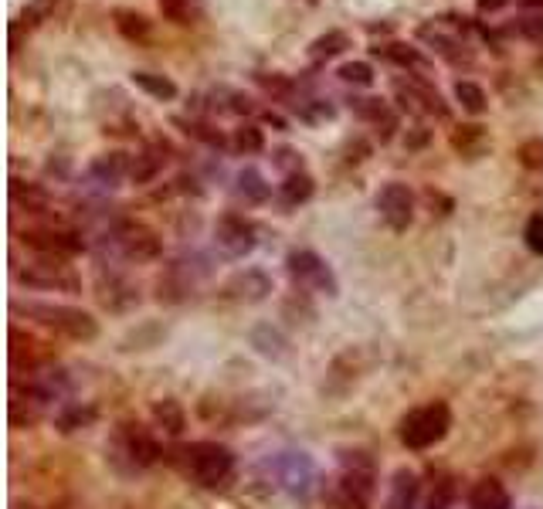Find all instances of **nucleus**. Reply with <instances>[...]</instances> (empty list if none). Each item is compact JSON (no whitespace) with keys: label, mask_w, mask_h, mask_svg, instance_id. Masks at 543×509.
I'll return each instance as SVG.
<instances>
[{"label":"nucleus","mask_w":543,"mask_h":509,"mask_svg":"<svg viewBox=\"0 0 543 509\" xmlns=\"http://www.w3.org/2000/svg\"><path fill=\"white\" fill-rule=\"evenodd\" d=\"M452 428V411L442 401L421 404V408L408 411L401 421V442L411 448V452H425V448L438 445Z\"/></svg>","instance_id":"obj_3"},{"label":"nucleus","mask_w":543,"mask_h":509,"mask_svg":"<svg viewBox=\"0 0 543 509\" xmlns=\"http://www.w3.org/2000/svg\"><path fill=\"white\" fill-rule=\"evenodd\" d=\"M129 160L126 153H102V157L92 160L89 167V180H96L99 187H119V180L129 177Z\"/></svg>","instance_id":"obj_18"},{"label":"nucleus","mask_w":543,"mask_h":509,"mask_svg":"<svg viewBox=\"0 0 543 509\" xmlns=\"http://www.w3.org/2000/svg\"><path fill=\"white\" fill-rule=\"evenodd\" d=\"M45 364H55V353H51L38 336L11 326V367L17 370V374H21V370L24 374H31V370H38Z\"/></svg>","instance_id":"obj_13"},{"label":"nucleus","mask_w":543,"mask_h":509,"mask_svg":"<svg viewBox=\"0 0 543 509\" xmlns=\"http://www.w3.org/2000/svg\"><path fill=\"white\" fill-rule=\"evenodd\" d=\"M272 469H275V479H279V486L289 489L292 496H306L309 489H313V482H316V465L303 452L279 455Z\"/></svg>","instance_id":"obj_11"},{"label":"nucleus","mask_w":543,"mask_h":509,"mask_svg":"<svg viewBox=\"0 0 543 509\" xmlns=\"http://www.w3.org/2000/svg\"><path fill=\"white\" fill-rule=\"evenodd\" d=\"M14 509H34V506H14Z\"/></svg>","instance_id":"obj_47"},{"label":"nucleus","mask_w":543,"mask_h":509,"mask_svg":"<svg viewBox=\"0 0 543 509\" xmlns=\"http://www.w3.org/2000/svg\"><path fill=\"white\" fill-rule=\"evenodd\" d=\"M11 201L17 211L24 214H48L51 197L41 184H28V180H11Z\"/></svg>","instance_id":"obj_19"},{"label":"nucleus","mask_w":543,"mask_h":509,"mask_svg":"<svg viewBox=\"0 0 543 509\" xmlns=\"http://www.w3.org/2000/svg\"><path fill=\"white\" fill-rule=\"evenodd\" d=\"M506 4H510V0H476V11L479 14H496V11H503Z\"/></svg>","instance_id":"obj_44"},{"label":"nucleus","mask_w":543,"mask_h":509,"mask_svg":"<svg viewBox=\"0 0 543 509\" xmlns=\"http://www.w3.org/2000/svg\"><path fill=\"white\" fill-rule=\"evenodd\" d=\"M469 506L472 509H510V493L499 479H479L469 493Z\"/></svg>","instance_id":"obj_22"},{"label":"nucleus","mask_w":543,"mask_h":509,"mask_svg":"<svg viewBox=\"0 0 543 509\" xmlns=\"http://www.w3.org/2000/svg\"><path fill=\"white\" fill-rule=\"evenodd\" d=\"M523 7H533V11H543V0H520Z\"/></svg>","instance_id":"obj_46"},{"label":"nucleus","mask_w":543,"mask_h":509,"mask_svg":"<svg viewBox=\"0 0 543 509\" xmlns=\"http://www.w3.org/2000/svg\"><path fill=\"white\" fill-rule=\"evenodd\" d=\"M455 102H459L465 112H472V116H482V112L489 109L486 92H482L476 82H455Z\"/></svg>","instance_id":"obj_31"},{"label":"nucleus","mask_w":543,"mask_h":509,"mask_svg":"<svg viewBox=\"0 0 543 509\" xmlns=\"http://www.w3.org/2000/svg\"><path fill=\"white\" fill-rule=\"evenodd\" d=\"M347 48H350V34L347 31H326L313 41V45H309V55H313L316 62H330V58L343 55Z\"/></svg>","instance_id":"obj_28"},{"label":"nucleus","mask_w":543,"mask_h":509,"mask_svg":"<svg viewBox=\"0 0 543 509\" xmlns=\"http://www.w3.org/2000/svg\"><path fill=\"white\" fill-rule=\"evenodd\" d=\"M452 496H455L452 479H438L435 489H432V496H428V506H425V509H448V506H452Z\"/></svg>","instance_id":"obj_40"},{"label":"nucleus","mask_w":543,"mask_h":509,"mask_svg":"<svg viewBox=\"0 0 543 509\" xmlns=\"http://www.w3.org/2000/svg\"><path fill=\"white\" fill-rule=\"evenodd\" d=\"M160 14L174 24H191L197 14H201V4L197 0H157Z\"/></svg>","instance_id":"obj_34"},{"label":"nucleus","mask_w":543,"mask_h":509,"mask_svg":"<svg viewBox=\"0 0 543 509\" xmlns=\"http://www.w3.org/2000/svg\"><path fill=\"white\" fill-rule=\"evenodd\" d=\"M506 34H516V38H523V41H530V45L543 48V14L516 17L513 24H506Z\"/></svg>","instance_id":"obj_33"},{"label":"nucleus","mask_w":543,"mask_h":509,"mask_svg":"<svg viewBox=\"0 0 543 509\" xmlns=\"http://www.w3.org/2000/svg\"><path fill=\"white\" fill-rule=\"evenodd\" d=\"M51 404L34 391L31 384H17L11 387V401H7V421L11 428H34L41 418L48 414Z\"/></svg>","instance_id":"obj_12"},{"label":"nucleus","mask_w":543,"mask_h":509,"mask_svg":"<svg viewBox=\"0 0 543 509\" xmlns=\"http://www.w3.org/2000/svg\"><path fill=\"white\" fill-rule=\"evenodd\" d=\"M14 313L34 319L38 326L45 330H55L68 336V340H79V343H89L99 336V323L92 313L85 309H75V306H62V303H14L11 306Z\"/></svg>","instance_id":"obj_1"},{"label":"nucleus","mask_w":543,"mask_h":509,"mask_svg":"<svg viewBox=\"0 0 543 509\" xmlns=\"http://www.w3.org/2000/svg\"><path fill=\"white\" fill-rule=\"evenodd\" d=\"M516 160H520L527 170H543V140H540V136H533V140L520 143V150H516Z\"/></svg>","instance_id":"obj_38"},{"label":"nucleus","mask_w":543,"mask_h":509,"mask_svg":"<svg viewBox=\"0 0 543 509\" xmlns=\"http://www.w3.org/2000/svg\"><path fill=\"white\" fill-rule=\"evenodd\" d=\"M418 499V476L411 469H398L391 482V499H387L384 509H415Z\"/></svg>","instance_id":"obj_24"},{"label":"nucleus","mask_w":543,"mask_h":509,"mask_svg":"<svg viewBox=\"0 0 543 509\" xmlns=\"http://www.w3.org/2000/svg\"><path fill=\"white\" fill-rule=\"evenodd\" d=\"M286 265H289V275H292V279H296L303 289L323 292V296H336V292H340L333 269H330V265H326L316 252H306V248H303V252H292V255L286 258Z\"/></svg>","instance_id":"obj_9"},{"label":"nucleus","mask_w":543,"mask_h":509,"mask_svg":"<svg viewBox=\"0 0 543 509\" xmlns=\"http://www.w3.org/2000/svg\"><path fill=\"white\" fill-rule=\"evenodd\" d=\"M214 245H218V252L228 258L252 255L258 245L252 221H245L241 214H221L218 224H214Z\"/></svg>","instance_id":"obj_10"},{"label":"nucleus","mask_w":543,"mask_h":509,"mask_svg":"<svg viewBox=\"0 0 543 509\" xmlns=\"http://www.w3.org/2000/svg\"><path fill=\"white\" fill-rule=\"evenodd\" d=\"M340 75L347 85H360V89H367V85H374V68H370L367 62H347V65H340Z\"/></svg>","instance_id":"obj_36"},{"label":"nucleus","mask_w":543,"mask_h":509,"mask_svg":"<svg viewBox=\"0 0 543 509\" xmlns=\"http://www.w3.org/2000/svg\"><path fill=\"white\" fill-rule=\"evenodd\" d=\"M21 241L34 255L48 258H75L85 252V238L79 231L65 228V224H31L21 231Z\"/></svg>","instance_id":"obj_6"},{"label":"nucleus","mask_w":543,"mask_h":509,"mask_svg":"<svg viewBox=\"0 0 543 509\" xmlns=\"http://www.w3.org/2000/svg\"><path fill=\"white\" fill-rule=\"evenodd\" d=\"M180 126H184V133L187 136H194V140H201V143H208V146H224V136L218 133V129H211V126H204V123H187V119H177Z\"/></svg>","instance_id":"obj_39"},{"label":"nucleus","mask_w":543,"mask_h":509,"mask_svg":"<svg viewBox=\"0 0 543 509\" xmlns=\"http://www.w3.org/2000/svg\"><path fill=\"white\" fill-rule=\"evenodd\" d=\"M523 238H527V245L533 248L537 255H543V214H533L527 221V231H523Z\"/></svg>","instance_id":"obj_42"},{"label":"nucleus","mask_w":543,"mask_h":509,"mask_svg":"<svg viewBox=\"0 0 543 509\" xmlns=\"http://www.w3.org/2000/svg\"><path fill=\"white\" fill-rule=\"evenodd\" d=\"M106 245H112V255L123 262H153L160 258V235L146 224H119L112 235H106Z\"/></svg>","instance_id":"obj_7"},{"label":"nucleus","mask_w":543,"mask_h":509,"mask_svg":"<svg viewBox=\"0 0 543 509\" xmlns=\"http://www.w3.org/2000/svg\"><path fill=\"white\" fill-rule=\"evenodd\" d=\"M374 55H381V58H387V62H394V65H401V68H421V65H425V62H421V55H418V48H408V45H401V41H391V45H377Z\"/></svg>","instance_id":"obj_32"},{"label":"nucleus","mask_w":543,"mask_h":509,"mask_svg":"<svg viewBox=\"0 0 543 509\" xmlns=\"http://www.w3.org/2000/svg\"><path fill=\"white\" fill-rule=\"evenodd\" d=\"M272 157H275V167L286 170V177H289V174H299V170H303V157H299L296 150H286V146H282V150H275Z\"/></svg>","instance_id":"obj_41"},{"label":"nucleus","mask_w":543,"mask_h":509,"mask_svg":"<svg viewBox=\"0 0 543 509\" xmlns=\"http://www.w3.org/2000/svg\"><path fill=\"white\" fill-rule=\"evenodd\" d=\"M262 119H265V123H269V126H275V129H286V119H282V116H279V112H272V109H269V112H265V116H262Z\"/></svg>","instance_id":"obj_45"},{"label":"nucleus","mask_w":543,"mask_h":509,"mask_svg":"<svg viewBox=\"0 0 543 509\" xmlns=\"http://www.w3.org/2000/svg\"><path fill=\"white\" fill-rule=\"evenodd\" d=\"M377 211H381V218L391 224L394 231H404L411 224V218H415V194L404 184H387L381 187V194H377Z\"/></svg>","instance_id":"obj_14"},{"label":"nucleus","mask_w":543,"mask_h":509,"mask_svg":"<svg viewBox=\"0 0 543 509\" xmlns=\"http://www.w3.org/2000/svg\"><path fill=\"white\" fill-rule=\"evenodd\" d=\"M112 21H116V31L123 34L126 41L150 38V21H146L140 11H126V7H119V11H112Z\"/></svg>","instance_id":"obj_27"},{"label":"nucleus","mask_w":543,"mask_h":509,"mask_svg":"<svg viewBox=\"0 0 543 509\" xmlns=\"http://www.w3.org/2000/svg\"><path fill=\"white\" fill-rule=\"evenodd\" d=\"M92 421H96V408L85 401H62V408L55 414V425L58 431H79V428H89Z\"/></svg>","instance_id":"obj_23"},{"label":"nucleus","mask_w":543,"mask_h":509,"mask_svg":"<svg viewBox=\"0 0 543 509\" xmlns=\"http://www.w3.org/2000/svg\"><path fill=\"white\" fill-rule=\"evenodd\" d=\"M106 459L116 472L123 476H136V472L150 469L160 459V448L153 442V435L140 425H119L112 431L109 445H106Z\"/></svg>","instance_id":"obj_2"},{"label":"nucleus","mask_w":543,"mask_h":509,"mask_svg":"<svg viewBox=\"0 0 543 509\" xmlns=\"http://www.w3.org/2000/svg\"><path fill=\"white\" fill-rule=\"evenodd\" d=\"M238 194L245 197L248 204H262V201H269V184H265V177L258 174V170H252V167H245L238 174Z\"/></svg>","instance_id":"obj_30"},{"label":"nucleus","mask_w":543,"mask_h":509,"mask_svg":"<svg viewBox=\"0 0 543 509\" xmlns=\"http://www.w3.org/2000/svg\"><path fill=\"white\" fill-rule=\"evenodd\" d=\"M235 150L238 153H245V157H252V153H262V146H265V136H262V129H258L255 123H241L235 129Z\"/></svg>","instance_id":"obj_35"},{"label":"nucleus","mask_w":543,"mask_h":509,"mask_svg":"<svg viewBox=\"0 0 543 509\" xmlns=\"http://www.w3.org/2000/svg\"><path fill=\"white\" fill-rule=\"evenodd\" d=\"M418 41H425L435 55H442L448 65H472V51L465 48V41H459L455 34H445L438 24H421Z\"/></svg>","instance_id":"obj_15"},{"label":"nucleus","mask_w":543,"mask_h":509,"mask_svg":"<svg viewBox=\"0 0 543 509\" xmlns=\"http://www.w3.org/2000/svg\"><path fill=\"white\" fill-rule=\"evenodd\" d=\"M184 469L197 486L218 489L235 472V455L218 442H197L184 452Z\"/></svg>","instance_id":"obj_4"},{"label":"nucleus","mask_w":543,"mask_h":509,"mask_svg":"<svg viewBox=\"0 0 543 509\" xmlns=\"http://www.w3.org/2000/svg\"><path fill=\"white\" fill-rule=\"evenodd\" d=\"M255 82L262 85L272 99H282V102H289V106H296V102H292V92L296 89H292L289 79H282V75H255Z\"/></svg>","instance_id":"obj_37"},{"label":"nucleus","mask_w":543,"mask_h":509,"mask_svg":"<svg viewBox=\"0 0 543 509\" xmlns=\"http://www.w3.org/2000/svg\"><path fill=\"white\" fill-rule=\"evenodd\" d=\"M489 146H493V140H489L486 126L462 123V126L452 129V150L465 160H479L482 153H489Z\"/></svg>","instance_id":"obj_17"},{"label":"nucleus","mask_w":543,"mask_h":509,"mask_svg":"<svg viewBox=\"0 0 543 509\" xmlns=\"http://www.w3.org/2000/svg\"><path fill=\"white\" fill-rule=\"evenodd\" d=\"M99 299H102V306L112 309V313H123V309L140 303L136 289L129 286L126 279H119V275H109V282H106V279L99 282Z\"/></svg>","instance_id":"obj_21"},{"label":"nucleus","mask_w":543,"mask_h":509,"mask_svg":"<svg viewBox=\"0 0 543 509\" xmlns=\"http://www.w3.org/2000/svg\"><path fill=\"white\" fill-rule=\"evenodd\" d=\"M17 282L28 289H41V292H82V279L79 272L68 265V258H48L38 255L34 262H28L24 269H17Z\"/></svg>","instance_id":"obj_5"},{"label":"nucleus","mask_w":543,"mask_h":509,"mask_svg":"<svg viewBox=\"0 0 543 509\" xmlns=\"http://www.w3.org/2000/svg\"><path fill=\"white\" fill-rule=\"evenodd\" d=\"M374 129H377V140H381V143H391L394 129H398V116H394V112H387L384 119H377Z\"/></svg>","instance_id":"obj_43"},{"label":"nucleus","mask_w":543,"mask_h":509,"mask_svg":"<svg viewBox=\"0 0 543 509\" xmlns=\"http://www.w3.org/2000/svg\"><path fill=\"white\" fill-rule=\"evenodd\" d=\"M133 85L140 92H146L150 99L157 102H170L177 99V85L167 79V75H153V72H133Z\"/></svg>","instance_id":"obj_26"},{"label":"nucleus","mask_w":543,"mask_h":509,"mask_svg":"<svg viewBox=\"0 0 543 509\" xmlns=\"http://www.w3.org/2000/svg\"><path fill=\"white\" fill-rule=\"evenodd\" d=\"M163 153H167V143H157L150 146V150L136 153L133 163H129V180H133V184H150V180H157L163 163H167Z\"/></svg>","instance_id":"obj_20"},{"label":"nucleus","mask_w":543,"mask_h":509,"mask_svg":"<svg viewBox=\"0 0 543 509\" xmlns=\"http://www.w3.org/2000/svg\"><path fill=\"white\" fill-rule=\"evenodd\" d=\"M153 418H157V425L167 431V435H180V431H184V425H187L184 408H180L174 398L157 401V408H153Z\"/></svg>","instance_id":"obj_29"},{"label":"nucleus","mask_w":543,"mask_h":509,"mask_svg":"<svg viewBox=\"0 0 543 509\" xmlns=\"http://www.w3.org/2000/svg\"><path fill=\"white\" fill-rule=\"evenodd\" d=\"M269 292H272V279L258 269H245L235 279L224 282V296L235 299V303H262Z\"/></svg>","instance_id":"obj_16"},{"label":"nucleus","mask_w":543,"mask_h":509,"mask_svg":"<svg viewBox=\"0 0 543 509\" xmlns=\"http://www.w3.org/2000/svg\"><path fill=\"white\" fill-rule=\"evenodd\" d=\"M313 191H316V180L309 177L306 170H299V174H289L279 184V201H282V207H299L313 197Z\"/></svg>","instance_id":"obj_25"},{"label":"nucleus","mask_w":543,"mask_h":509,"mask_svg":"<svg viewBox=\"0 0 543 509\" xmlns=\"http://www.w3.org/2000/svg\"><path fill=\"white\" fill-rule=\"evenodd\" d=\"M394 96H398V106L404 112H411V116L418 119H445L448 116V106L445 99L438 96V89L432 82L425 79H408V82H398L394 85Z\"/></svg>","instance_id":"obj_8"}]
</instances>
